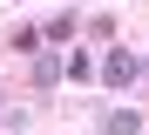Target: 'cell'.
<instances>
[{
  "instance_id": "cell-1",
  "label": "cell",
  "mask_w": 149,
  "mask_h": 135,
  "mask_svg": "<svg viewBox=\"0 0 149 135\" xmlns=\"http://www.w3.org/2000/svg\"><path fill=\"white\" fill-rule=\"evenodd\" d=\"M136 74H142V61H136V54H122V47H109V61H102V81H109V88H129Z\"/></svg>"
},
{
  "instance_id": "cell-2",
  "label": "cell",
  "mask_w": 149,
  "mask_h": 135,
  "mask_svg": "<svg viewBox=\"0 0 149 135\" xmlns=\"http://www.w3.org/2000/svg\"><path fill=\"white\" fill-rule=\"evenodd\" d=\"M47 81H61V54H34V88H47Z\"/></svg>"
},
{
  "instance_id": "cell-3",
  "label": "cell",
  "mask_w": 149,
  "mask_h": 135,
  "mask_svg": "<svg viewBox=\"0 0 149 135\" xmlns=\"http://www.w3.org/2000/svg\"><path fill=\"white\" fill-rule=\"evenodd\" d=\"M102 128H109V135H142V122H136V115H129V108H115V115H109V122H102Z\"/></svg>"
},
{
  "instance_id": "cell-4",
  "label": "cell",
  "mask_w": 149,
  "mask_h": 135,
  "mask_svg": "<svg viewBox=\"0 0 149 135\" xmlns=\"http://www.w3.org/2000/svg\"><path fill=\"white\" fill-rule=\"evenodd\" d=\"M61 74H74V81H88V74H95V54H68V61H61Z\"/></svg>"
}]
</instances>
